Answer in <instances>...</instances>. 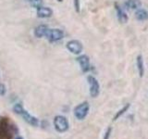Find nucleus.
<instances>
[{"label": "nucleus", "mask_w": 148, "mask_h": 139, "mask_svg": "<svg viewBox=\"0 0 148 139\" xmlns=\"http://www.w3.org/2000/svg\"><path fill=\"white\" fill-rule=\"evenodd\" d=\"M13 110L16 114L21 116V118L24 120L26 122L31 124L32 126H38V124H39L38 119L34 117V116H32L26 109H24V108H23V106L20 103L16 104L13 107Z\"/></svg>", "instance_id": "obj_1"}, {"label": "nucleus", "mask_w": 148, "mask_h": 139, "mask_svg": "<svg viewBox=\"0 0 148 139\" xmlns=\"http://www.w3.org/2000/svg\"><path fill=\"white\" fill-rule=\"evenodd\" d=\"M13 134V125L8 123V119H3L0 122V139H11Z\"/></svg>", "instance_id": "obj_2"}, {"label": "nucleus", "mask_w": 148, "mask_h": 139, "mask_svg": "<svg viewBox=\"0 0 148 139\" xmlns=\"http://www.w3.org/2000/svg\"><path fill=\"white\" fill-rule=\"evenodd\" d=\"M54 126H55V129L57 130L58 133L67 132L69 128V120H67L66 117H64V116H61V115L56 116L54 119Z\"/></svg>", "instance_id": "obj_3"}, {"label": "nucleus", "mask_w": 148, "mask_h": 139, "mask_svg": "<svg viewBox=\"0 0 148 139\" xmlns=\"http://www.w3.org/2000/svg\"><path fill=\"white\" fill-rule=\"evenodd\" d=\"M90 109V106L88 102H82V103L79 104L75 109H74V116L78 119V120H84L86 118V116L88 115Z\"/></svg>", "instance_id": "obj_4"}, {"label": "nucleus", "mask_w": 148, "mask_h": 139, "mask_svg": "<svg viewBox=\"0 0 148 139\" xmlns=\"http://www.w3.org/2000/svg\"><path fill=\"white\" fill-rule=\"evenodd\" d=\"M87 81L88 83L90 85V95L92 97H96L98 96L99 93H100V85H99V83L96 79L92 76L89 75L87 77Z\"/></svg>", "instance_id": "obj_5"}, {"label": "nucleus", "mask_w": 148, "mask_h": 139, "mask_svg": "<svg viewBox=\"0 0 148 139\" xmlns=\"http://www.w3.org/2000/svg\"><path fill=\"white\" fill-rule=\"evenodd\" d=\"M45 37L51 42H57L63 38L64 32L59 29H48L46 32Z\"/></svg>", "instance_id": "obj_6"}, {"label": "nucleus", "mask_w": 148, "mask_h": 139, "mask_svg": "<svg viewBox=\"0 0 148 139\" xmlns=\"http://www.w3.org/2000/svg\"><path fill=\"white\" fill-rule=\"evenodd\" d=\"M67 48L69 52H71L75 55H79L82 53L83 46L82 45V43L78 40H71L69 41L67 43Z\"/></svg>", "instance_id": "obj_7"}, {"label": "nucleus", "mask_w": 148, "mask_h": 139, "mask_svg": "<svg viewBox=\"0 0 148 139\" xmlns=\"http://www.w3.org/2000/svg\"><path fill=\"white\" fill-rule=\"evenodd\" d=\"M78 62L79 64H80V66L82 68V71L83 72H89L90 71V59H89V57L86 55H82L80 56L78 58Z\"/></svg>", "instance_id": "obj_8"}, {"label": "nucleus", "mask_w": 148, "mask_h": 139, "mask_svg": "<svg viewBox=\"0 0 148 139\" xmlns=\"http://www.w3.org/2000/svg\"><path fill=\"white\" fill-rule=\"evenodd\" d=\"M37 17L42 18V19H45V18H50L53 15V10L50 8H46V7H40L37 8Z\"/></svg>", "instance_id": "obj_9"}, {"label": "nucleus", "mask_w": 148, "mask_h": 139, "mask_svg": "<svg viewBox=\"0 0 148 139\" xmlns=\"http://www.w3.org/2000/svg\"><path fill=\"white\" fill-rule=\"evenodd\" d=\"M115 8H116V11H117V16H118L119 21L121 23H126L128 21L127 14L124 12L123 9L120 8L118 4H115Z\"/></svg>", "instance_id": "obj_10"}, {"label": "nucleus", "mask_w": 148, "mask_h": 139, "mask_svg": "<svg viewBox=\"0 0 148 139\" xmlns=\"http://www.w3.org/2000/svg\"><path fill=\"white\" fill-rule=\"evenodd\" d=\"M142 6V3L140 0H127L125 2V7L127 9L130 10H134V9H138L140 8Z\"/></svg>", "instance_id": "obj_11"}, {"label": "nucleus", "mask_w": 148, "mask_h": 139, "mask_svg": "<svg viewBox=\"0 0 148 139\" xmlns=\"http://www.w3.org/2000/svg\"><path fill=\"white\" fill-rule=\"evenodd\" d=\"M49 28L46 25H39L38 27H36V29L34 31V34L37 38H42V37L45 36L46 32Z\"/></svg>", "instance_id": "obj_12"}, {"label": "nucleus", "mask_w": 148, "mask_h": 139, "mask_svg": "<svg viewBox=\"0 0 148 139\" xmlns=\"http://www.w3.org/2000/svg\"><path fill=\"white\" fill-rule=\"evenodd\" d=\"M137 68H138L139 75L143 77V73H145V65H143V59L142 55H139L137 57Z\"/></svg>", "instance_id": "obj_13"}, {"label": "nucleus", "mask_w": 148, "mask_h": 139, "mask_svg": "<svg viewBox=\"0 0 148 139\" xmlns=\"http://www.w3.org/2000/svg\"><path fill=\"white\" fill-rule=\"evenodd\" d=\"M135 17L138 21H145L148 18V13L146 10H145V9L141 8L135 13Z\"/></svg>", "instance_id": "obj_14"}, {"label": "nucleus", "mask_w": 148, "mask_h": 139, "mask_svg": "<svg viewBox=\"0 0 148 139\" xmlns=\"http://www.w3.org/2000/svg\"><path fill=\"white\" fill-rule=\"evenodd\" d=\"M129 108H130V104H127L126 106H124L123 107V108L121 109H120L119 111H118V112H117V114H116L115 116H114V120H118L119 117H120V116H121L122 114H124L125 112H126V111L129 109Z\"/></svg>", "instance_id": "obj_15"}, {"label": "nucleus", "mask_w": 148, "mask_h": 139, "mask_svg": "<svg viewBox=\"0 0 148 139\" xmlns=\"http://www.w3.org/2000/svg\"><path fill=\"white\" fill-rule=\"evenodd\" d=\"M74 7H75V10L77 12H80V8H81L80 0H74Z\"/></svg>", "instance_id": "obj_16"}, {"label": "nucleus", "mask_w": 148, "mask_h": 139, "mask_svg": "<svg viewBox=\"0 0 148 139\" xmlns=\"http://www.w3.org/2000/svg\"><path fill=\"white\" fill-rule=\"evenodd\" d=\"M111 131H112V128H111V127L108 128V130H106V133H105L104 139H109L110 134H111Z\"/></svg>", "instance_id": "obj_17"}, {"label": "nucleus", "mask_w": 148, "mask_h": 139, "mask_svg": "<svg viewBox=\"0 0 148 139\" xmlns=\"http://www.w3.org/2000/svg\"><path fill=\"white\" fill-rule=\"evenodd\" d=\"M6 94V86L3 83H0V96H4Z\"/></svg>", "instance_id": "obj_18"}, {"label": "nucleus", "mask_w": 148, "mask_h": 139, "mask_svg": "<svg viewBox=\"0 0 148 139\" xmlns=\"http://www.w3.org/2000/svg\"><path fill=\"white\" fill-rule=\"evenodd\" d=\"M16 139H23V137H21V136H18V137H16Z\"/></svg>", "instance_id": "obj_19"}, {"label": "nucleus", "mask_w": 148, "mask_h": 139, "mask_svg": "<svg viewBox=\"0 0 148 139\" xmlns=\"http://www.w3.org/2000/svg\"><path fill=\"white\" fill-rule=\"evenodd\" d=\"M58 1H59V2H62V0H58Z\"/></svg>", "instance_id": "obj_20"}, {"label": "nucleus", "mask_w": 148, "mask_h": 139, "mask_svg": "<svg viewBox=\"0 0 148 139\" xmlns=\"http://www.w3.org/2000/svg\"><path fill=\"white\" fill-rule=\"evenodd\" d=\"M27 1H29V2H31V1H32V0H27Z\"/></svg>", "instance_id": "obj_21"}]
</instances>
